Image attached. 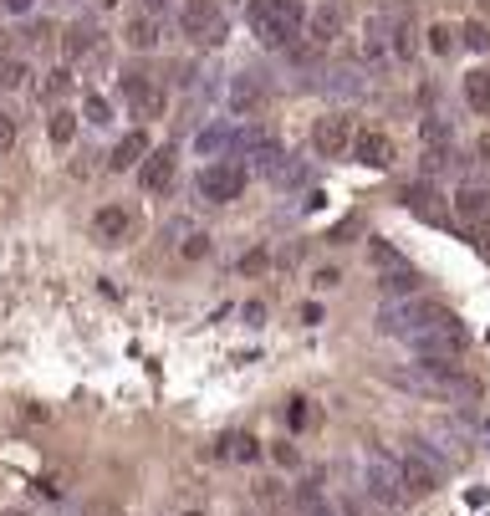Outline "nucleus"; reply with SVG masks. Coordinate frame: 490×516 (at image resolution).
I'll return each instance as SVG.
<instances>
[{
	"instance_id": "f257e3e1",
	"label": "nucleus",
	"mask_w": 490,
	"mask_h": 516,
	"mask_svg": "<svg viewBox=\"0 0 490 516\" xmlns=\"http://www.w3.org/2000/svg\"><path fill=\"white\" fill-rule=\"evenodd\" d=\"M250 26H256L261 46L286 52V46H296V36H302L306 5L302 0H250Z\"/></svg>"
},
{
	"instance_id": "f03ea898",
	"label": "nucleus",
	"mask_w": 490,
	"mask_h": 516,
	"mask_svg": "<svg viewBox=\"0 0 490 516\" xmlns=\"http://www.w3.org/2000/svg\"><path fill=\"white\" fill-rule=\"evenodd\" d=\"M454 312L445 307V302H429V297H404V302H388L383 312H378V328L393 332V337H419V332L439 328V322H449Z\"/></svg>"
},
{
	"instance_id": "7ed1b4c3",
	"label": "nucleus",
	"mask_w": 490,
	"mask_h": 516,
	"mask_svg": "<svg viewBox=\"0 0 490 516\" xmlns=\"http://www.w3.org/2000/svg\"><path fill=\"white\" fill-rule=\"evenodd\" d=\"M179 31L200 46H220L225 42V11L220 0H184L179 11Z\"/></svg>"
},
{
	"instance_id": "20e7f679",
	"label": "nucleus",
	"mask_w": 490,
	"mask_h": 516,
	"mask_svg": "<svg viewBox=\"0 0 490 516\" xmlns=\"http://www.w3.org/2000/svg\"><path fill=\"white\" fill-rule=\"evenodd\" d=\"M408 348L419 353V358L454 363V358L470 348V332L460 328V317H449V322H439V328H429V332H419V337H408Z\"/></svg>"
},
{
	"instance_id": "39448f33",
	"label": "nucleus",
	"mask_w": 490,
	"mask_h": 516,
	"mask_svg": "<svg viewBox=\"0 0 490 516\" xmlns=\"http://www.w3.org/2000/svg\"><path fill=\"white\" fill-rule=\"evenodd\" d=\"M363 486H368V496L378 501V506H399L404 501V471H399V460H388L383 450H373L368 455V471H363Z\"/></svg>"
},
{
	"instance_id": "423d86ee",
	"label": "nucleus",
	"mask_w": 490,
	"mask_h": 516,
	"mask_svg": "<svg viewBox=\"0 0 490 516\" xmlns=\"http://www.w3.org/2000/svg\"><path fill=\"white\" fill-rule=\"evenodd\" d=\"M200 194L209 200V205H230V200H241V194H245V164H235V159L209 164L200 174Z\"/></svg>"
},
{
	"instance_id": "0eeeda50",
	"label": "nucleus",
	"mask_w": 490,
	"mask_h": 516,
	"mask_svg": "<svg viewBox=\"0 0 490 516\" xmlns=\"http://www.w3.org/2000/svg\"><path fill=\"white\" fill-rule=\"evenodd\" d=\"M399 471H404V491L408 496H429L434 486H439L445 465H439V460L424 450V445H414L408 455H399Z\"/></svg>"
},
{
	"instance_id": "6e6552de",
	"label": "nucleus",
	"mask_w": 490,
	"mask_h": 516,
	"mask_svg": "<svg viewBox=\"0 0 490 516\" xmlns=\"http://www.w3.org/2000/svg\"><path fill=\"white\" fill-rule=\"evenodd\" d=\"M265 98H271V87H265V77H256V72H241V77H230V87H225V107H230L235 118L261 113Z\"/></svg>"
},
{
	"instance_id": "1a4fd4ad",
	"label": "nucleus",
	"mask_w": 490,
	"mask_h": 516,
	"mask_svg": "<svg viewBox=\"0 0 490 516\" xmlns=\"http://www.w3.org/2000/svg\"><path fill=\"white\" fill-rule=\"evenodd\" d=\"M352 139H358V133H352V118H347V113H327V118H317V128H312V148H317L322 159L347 154Z\"/></svg>"
},
{
	"instance_id": "9d476101",
	"label": "nucleus",
	"mask_w": 490,
	"mask_h": 516,
	"mask_svg": "<svg viewBox=\"0 0 490 516\" xmlns=\"http://www.w3.org/2000/svg\"><path fill=\"white\" fill-rule=\"evenodd\" d=\"M122 92H128V103H133V113H138L143 123L163 113V87L154 83V77H143V72H122Z\"/></svg>"
},
{
	"instance_id": "9b49d317",
	"label": "nucleus",
	"mask_w": 490,
	"mask_h": 516,
	"mask_svg": "<svg viewBox=\"0 0 490 516\" xmlns=\"http://www.w3.org/2000/svg\"><path fill=\"white\" fill-rule=\"evenodd\" d=\"M174 169H179V148L163 144V148H154V154L138 164V185L148 189V194H159V189L174 185Z\"/></svg>"
},
{
	"instance_id": "f8f14e48",
	"label": "nucleus",
	"mask_w": 490,
	"mask_h": 516,
	"mask_svg": "<svg viewBox=\"0 0 490 516\" xmlns=\"http://www.w3.org/2000/svg\"><path fill=\"white\" fill-rule=\"evenodd\" d=\"M352 159L368 164V169H388V164H393V139L378 133V128H363V133L352 139Z\"/></svg>"
},
{
	"instance_id": "ddd939ff",
	"label": "nucleus",
	"mask_w": 490,
	"mask_h": 516,
	"mask_svg": "<svg viewBox=\"0 0 490 516\" xmlns=\"http://www.w3.org/2000/svg\"><path fill=\"white\" fill-rule=\"evenodd\" d=\"M92 226H98V235L107 241V246H122V241L133 235V226H138V220H133V210H122V205H102Z\"/></svg>"
},
{
	"instance_id": "4468645a",
	"label": "nucleus",
	"mask_w": 490,
	"mask_h": 516,
	"mask_svg": "<svg viewBox=\"0 0 490 516\" xmlns=\"http://www.w3.org/2000/svg\"><path fill=\"white\" fill-rule=\"evenodd\" d=\"M306 36H312V46H332L343 36V11H337V5H317V11L306 16Z\"/></svg>"
},
{
	"instance_id": "2eb2a0df",
	"label": "nucleus",
	"mask_w": 490,
	"mask_h": 516,
	"mask_svg": "<svg viewBox=\"0 0 490 516\" xmlns=\"http://www.w3.org/2000/svg\"><path fill=\"white\" fill-rule=\"evenodd\" d=\"M148 154H154V144H148V128H133V133H122L118 148H113V169H138Z\"/></svg>"
},
{
	"instance_id": "dca6fc26",
	"label": "nucleus",
	"mask_w": 490,
	"mask_h": 516,
	"mask_svg": "<svg viewBox=\"0 0 490 516\" xmlns=\"http://www.w3.org/2000/svg\"><path fill=\"white\" fill-rule=\"evenodd\" d=\"M122 42L133 46V52H154V46L163 42V26H159V16H148V11H143V16H133V21L122 26Z\"/></svg>"
},
{
	"instance_id": "f3484780",
	"label": "nucleus",
	"mask_w": 490,
	"mask_h": 516,
	"mask_svg": "<svg viewBox=\"0 0 490 516\" xmlns=\"http://www.w3.org/2000/svg\"><path fill=\"white\" fill-rule=\"evenodd\" d=\"M404 205L414 210L419 220H445V200H439V189H434V185H408Z\"/></svg>"
},
{
	"instance_id": "a211bd4d",
	"label": "nucleus",
	"mask_w": 490,
	"mask_h": 516,
	"mask_svg": "<svg viewBox=\"0 0 490 516\" xmlns=\"http://www.w3.org/2000/svg\"><path fill=\"white\" fill-rule=\"evenodd\" d=\"M454 210L465 215L470 226H486V220H490V194L480 185H460V194H454Z\"/></svg>"
},
{
	"instance_id": "6ab92c4d",
	"label": "nucleus",
	"mask_w": 490,
	"mask_h": 516,
	"mask_svg": "<svg viewBox=\"0 0 490 516\" xmlns=\"http://www.w3.org/2000/svg\"><path fill=\"white\" fill-rule=\"evenodd\" d=\"M388 52H393L399 62H408V57L419 52V31H414V21H404V16L393 21V31H388Z\"/></svg>"
},
{
	"instance_id": "aec40b11",
	"label": "nucleus",
	"mask_w": 490,
	"mask_h": 516,
	"mask_svg": "<svg viewBox=\"0 0 490 516\" xmlns=\"http://www.w3.org/2000/svg\"><path fill=\"white\" fill-rule=\"evenodd\" d=\"M383 291H393L399 302H404V297H419V271H414V266H393V276L383 271Z\"/></svg>"
},
{
	"instance_id": "412c9836",
	"label": "nucleus",
	"mask_w": 490,
	"mask_h": 516,
	"mask_svg": "<svg viewBox=\"0 0 490 516\" xmlns=\"http://www.w3.org/2000/svg\"><path fill=\"white\" fill-rule=\"evenodd\" d=\"M220 455H230V460H261V440L256 434H230V440H220Z\"/></svg>"
},
{
	"instance_id": "4be33fe9",
	"label": "nucleus",
	"mask_w": 490,
	"mask_h": 516,
	"mask_svg": "<svg viewBox=\"0 0 490 516\" xmlns=\"http://www.w3.org/2000/svg\"><path fill=\"white\" fill-rule=\"evenodd\" d=\"M419 139H424V148H449V139H454V128L439 118V113H429L424 123H419Z\"/></svg>"
},
{
	"instance_id": "5701e85b",
	"label": "nucleus",
	"mask_w": 490,
	"mask_h": 516,
	"mask_svg": "<svg viewBox=\"0 0 490 516\" xmlns=\"http://www.w3.org/2000/svg\"><path fill=\"white\" fill-rule=\"evenodd\" d=\"M465 103L475 113H490V72H470L465 77Z\"/></svg>"
},
{
	"instance_id": "b1692460",
	"label": "nucleus",
	"mask_w": 490,
	"mask_h": 516,
	"mask_svg": "<svg viewBox=\"0 0 490 516\" xmlns=\"http://www.w3.org/2000/svg\"><path fill=\"white\" fill-rule=\"evenodd\" d=\"M98 46V21H77L67 31V57H82V52H92Z\"/></svg>"
},
{
	"instance_id": "393cba45",
	"label": "nucleus",
	"mask_w": 490,
	"mask_h": 516,
	"mask_svg": "<svg viewBox=\"0 0 490 516\" xmlns=\"http://www.w3.org/2000/svg\"><path fill=\"white\" fill-rule=\"evenodd\" d=\"M363 62H388V36H383V21H368V31H363Z\"/></svg>"
},
{
	"instance_id": "a878e982",
	"label": "nucleus",
	"mask_w": 490,
	"mask_h": 516,
	"mask_svg": "<svg viewBox=\"0 0 490 516\" xmlns=\"http://www.w3.org/2000/svg\"><path fill=\"white\" fill-rule=\"evenodd\" d=\"M46 133H51V144H72V139H77V113H72V107H57L51 123H46Z\"/></svg>"
},
{
	"instance_id": "bb28decb",
	"label": "nucleus",
	"mask_w": 490,
	"mask_h": 516,
	"mask_svg": "<svg viewBox=\"0 0 490 516\" xmlns=\"http://www.w3.org/2000/svg\"><path fill=\"white\" fill-rule=\"evenodd\" d=\"M317 419H322V414H317L312 399H291V409H286V425H291V430H317Z\"/></svg>"
},
{
	"instance_id": "cd10ccee",
	"label": "nucleus",
	"mask_w": 490,
	"mask_h": 516,
	"mask_svg": "<svg viewBox=\"0 0 490 516\" xmlns=\"http://www.w3.org/2000/svg\"><path fill=\"white\" fill-rule=\"evenodd\" d=\"M296 501H302V512H306V516H337L332 506H327V496L317 491V486H302V491H296Z\"/></svg>"
},
{
	"instance_id": "c85d7f7f",
	"label": "nucleus",
	"mask_w": 490,
	"mask_h": 516,
	"mask_svg": "<svg viewBox=\"0 0 490 516\" xmlns=\"http://www.w3.org/2000/svg\"><path fill=\"white\" fill-rule=\"evenodd\" d=\"M67 87H72V72H67V67H51V72H46V83L36 87V98H61Z\"/></svg>"
},
{
	"instance_id": "c756f323",
	"label": "nucleus",
	"mask_w": 490,
	"mask_h": 516,
	"mask_svg": "<svg viewBox=\"0 0 490 516\" xmlns=\"http://www.w3.org/2000/svg\"><path fill=\"white\" fill-rule=\"evenodd\" d=\"M82 118H87V123H113V103H107V98H102V92H92V98H87V107H82Z\"/></svg>"
},
{
	"instance_id": "7c9ffc66",
	"label": "nucleus",
	"mask_w": 490,
	"mask_h": 516,
	"mask_svg": "<svg viewBox=\"0 0 490 516\" xmlns=\"http://www.w3.org/2000/svg\"><path fill=\"white\" fill-rule=\"evenodd\" d=\"M26 77H31V67H26V62H16V57L0 62V87H20Z\"/></svg>"
},
{
	"instance_id": "2f4dec72",
	"label": "nucleus",
	"mask_w": 490,
	"mask_h": 516,
	"mask_svg": "<svg viewBox=\"0 0 490 516\" xmlns=\"http://www.w3.org/2000/svg\"><path fill=\"white\" fill-rule=\"evenodd\" d=\"M460 36H465L470 52H490V26H486V21H470L465 31H460Z\"/></svg>"
},
{
	"instance_id": "473e14b6",
	"label": "nucleus",
	"mask_w": 490,
	"mask_h": 516,
	"mask_svg": "<svg viewBox=\"0 0 490 516\" xmlns=\"http://www.w3.org/2000/svg\"><path fill=\"white\" fill-rule=\"evenodd\" d=\"M429 52H439V57H449V52H454V31H449V26H429Z\"/></svg>"
},
{
	"instance_id": "72a5a7b5",
	"label": "nucleus",
	"mask_w": 490,
	"mask_h": 516,
	"mask_svg": "<svg viewBox=\"0 0 490 516\" xmlns=\"http://www.w3.org/2000/svg\"><path fill=\"white\" fill-rule=\"evenodd\" d=\"M230 133H235V128H209V133L200 139V148H204V154H220V148L230 154Z\"/></svg>"
},
{
	"instance_id": "f704fd0d",
	"label": "nucleus",
	"mask_w": 490,
	"mask_h": 516,
	"mask_svg": "<svg viewBox=\"0 0 490 516\" xmlns=\"http://www.w3.org/2000/svg\"><path fill=\"white\" fill-rule=\"evenodd\" d=\"M265 266H271L265 246H256V250H245V256H241V271H245V276H256V271H265Z\"/></svg>"
},
{
	"instance_id": "c9c22d12",
	"label": "nucleus",
	"mask_w": 490,
	"mask_h": 516,
	"mask_svg": "<svg viewBox=\"0 0 490 516\" xmlns=\"http://www.w3.org/2000/svg\"><path fill=\"white\" fill-rule=\"evenodd\" d=\"M209 256V235H189L184 241V261H204Z\"/></svg>"
},
{
	"instance_id": "e433bc0d",
	"label": "nucleus",
	"mask_w": 490,
	"mask_h": 516,
	"mask_svg": "<svg viewBox=\"0 0 490 516\" xmlns=\"http://www.w3.org/2000/svg\"><path fill=\"white\" fill-rule=\"evenodd\" d=\"M5 148H16V118L0 107V154H5Z\"/></svg>"
},
{
	"instance_id": "4c0bfd02",
	"label": "nucleus",
	"mask_w": 490,
	"mask_h": 516,
	"mask_svg": "<svg viewBox=\"0 0 490 516\" xmlns=\"http://www.w3.org/2000/svg\"><path fill=\"white\" fill-rule=\"evenodd\" d=\"M449 164V148H424V174H439Z\"/></svg>"
},
{
	"instance_id": "58836bf2",
	"label": "nucleus",
	"mask_w": 490,
	"mask_h": 516,
	"mask_svg": "<svg viewBox=\"0 0 490 516\" xmlns=\"http://www.w3.org/2000/svg\"><path fill=\"white\" fill-rule=\"evenodd\" d=\"M312 282H317V287H337V282H343V271H337V266H322V271H317V276H312Z\"/></svg>"
},
{
	"instance_id": "ea45409f",
	"label": "nucleus",
	"mask_w": 490,
	"mask_h": 516,
	"mask_svg": "<svg viewBox=\"0 0 490 516\" xmlns=\"http://www.w3.org/2000/svg\"><path fill=\"white\" fill-rule=\"evenodd\" d=\"M271 455H276V465H296V460H302L296 445H271Z\"/></svg>"
},
{
	"instance_id": "a19ab883",
	"label": "nucleus",
	"mask_w": 490,
	"mask_h": 516,
	"mask_svg": "<svg viewBox=\"0 0 490 516\" xmlns=\"http://www.w3.org/2000/svg\"><path fill=\"white\" fill-rule=\"evenodd\" d=\"M256 496H261V501H276V496H281V480H265V486H256Z\"/></svg>"
},
{
	"instance_id": "79ce46f5",
	"label": "nucleus",
	"mask_w": 490,
	"mask_h": 516,
	"mask_svg": "<svg viewBox=\"0 0 490 516\" xmlns=\"http://www.w3.org/2000/svg\"><path fill=\"white\" fill-rule=\"evenodd\" d=\"M302 322H306V328H312V322H322V307H317V302H306V307H302Z\"/></svg>"
},
{
	"instance_id": "37998d69",
	"label": "nucleus",
	"mask_w": 490,
	"mask_h": 516,
	"mask_svg": "<svg viewBox=\"0 0 490 516\" xmlns=\"http://www.w3.org/2000/svg\"><path fill=\"white\" fill-rule=\"evenodd\" d=\"M31 5H36V0H5V11H16V16H26Z\"/></svg>"
},
{
	"instance_id": "c03bdc74",
	"label": "nucleus",
	"mask_w": 490,
	"mask_h": 516,
	"mask_svg": "<svg viewBox=\"0 0 490 516\" xmlns=\"http://www.w3.org/2000/svg\"><path fill=\"white\" fill-rule=\"evenodd\" d=\"M143 5H148V16H154V11H159V5H163V0H143Z\"/></svg>"
},
{
	"instance_id": "a18cd8bd",
	"label": "nucleus",
	"mask_w": 490,
	"mask_h": 516,
	"mask_svg": "<svg viewBox=\"0 0 490 516\" xmlns=\"http://www.w3.org/2000/svg\"><path fill=\"white\" fill-rule=\"evenodd\" d=\"M0 516H31V512H16V506H11V512H0Z\"/></svg>"
}]
</instances>
